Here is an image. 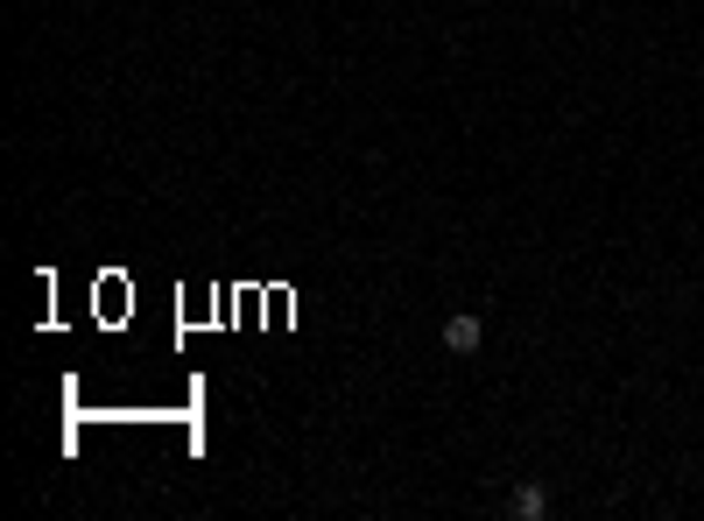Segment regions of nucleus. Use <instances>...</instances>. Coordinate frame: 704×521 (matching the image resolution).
Listing matches in <instances>:
<instances>
[{
	"label": "nucleus",
	"instance_id": "f257e3e1",
	"mask_svg": "<svg viewBox=\"0 0 704 521\" xmlns=\"http://www.w3.org/2000/svg\"><path fill=\"white\" fill-rule=\"evenodd\" d=\"M480 345H486V324L472 317V311H451V317H444V353L472 360V353H480Z\"/></svg>",
	"mask_w": 704,
	"mask_h": 521
},
{
	"label": "nucleus",
	"instance_id": "f03ea898",
	"mask_svg": "<svg viewBox=\"0 0 704 521\" xmlns=\"http://www.w3.org/2000/svg\"><path fill=\"white\" fill-rule=\"evenodd\" d=\"M507 514H515V521H543V514H549V487H536V479H522V487L507 493Z\"/></svg>",
	"mask_w": 704,
	"mask_h": 521
}]
</instances>
